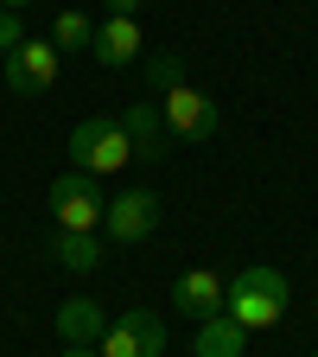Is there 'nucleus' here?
Segmentation results:
<instances>
[{
	"mask_svg": "<svg viewBox=\"0 0 318 357\" xmlns=\"http://www.w3.org/2000/svg\"><path fill=\"white\" fill-rule=\"evenodd\" d=\"M102 230H109L115 243H147V236L159 230V198H153L147 185H134V192L109 198V211H102Z\"/></svg>",
	"mask_w": 318,
	"mask_h": 357,
	"instance_id": "nucleus-7",
	"label": "nucleus"
},
{
	"mask_svg": "<svg viewBox=\"0 0 318 357\" xmlns=\"http://www.w3.org/2000/svg\"><path fill=\"white\" fill-rule=\"evenodd\" d=\"M70 160H77V172H89V178H109V172H121V166L134 160V141H127V128H121L115 115H89V121L70 128Z\"/></svg>",
	"mask_w": 318,
	"mask_h": 357,
	"instance_id": "nucleus-2",
	"label": "nucleus"
},
{
	"mask_svg": "<svg viewBox=\"0 0 318 357\" xmlns=\"http://www.w3.org/2000/svg\"><path fill=\"white\" fill-rule=\"evenodd\" d=\"M223 312H230L242 332L280 326V312H287V275H280V268H242V275L230 281V294H223Z\"/></svg>",
	"mask_w": 318,
	"mask_h": 357,
	"instance_id": "nucleus-1",
	"label": "nucleus"
},
{
	"mask_svg": "<svg viewBox=\"0 0 318 357\" xmlns=\"http://www.w3.org/2000/svg\"><path fill=\"white\" fill-rule=\"evenodd\" d=\"M147 52V38H141V20H121V13H109L102 26H96V38H89V58H96V64H134V58H141Z\"/></svg>",
	"mask_w": 318,
	"mask_h": 357,
	"instance_id": "nucleus-8",
	"label": "nucleus"
},
{
	"mask_svg": "<svg viewBox=\"0 0 318 357\" xmlns=\"http://www.w3.org/2000/svg\"><path fill=\"white\" fill-rule=\"evenodd\" d=\"M312 312H318V306H312Z\"/></svg>",
	"mask_w": 318,
	"mask_h": 357,
	"instance_id": "nucleus-20",
	"label": "nucleus"
},
{
	"mask_svg": "<svg viewBox=\"0 0 318 357\" xmlns=\"http://www.w3.org/2000/svg\"><path fill=\"white\" fill-rule=\"evenodd\" d=\"M223 294H230V281L210 275V268H191V275L172 281V306L185 312V319H210V312H223Z\"/></svg>",
	"mask_w": 318,
	"mask_h": 357,
	"instance_id": "nucleus-9",
	"label": "nucleus"
},
{
	"mask_svg": "<svg viewBox=\"0 0 318 357\" xmlns=\"http://www.w3.org/2000/svg\"><path fill=\"white\" fill-rule=\"evenodd\" d=\"M51 255L70 275H89V268H102V236L96 230H51Z\"/></svg>",
	"mask_w": 318,
	"mask_h": 357,
	"instance_id": "nucleus-12",
	"label": "nucleus"
},
{
	"mask_svg": "<svg viewBox=\"0 0 318 357\" xmlns=\"http://www.w3.org/2000/svg\"><path fill=\"white\" fill-rule=\"evenodd\" d=\"M312 357H318V351H312Z\"/></svg>",
	"mask_w": 318,
	"mask_h": 357,
	"instance_id": "nucleus-21",
	"label": "nucleus"
},
{
	"mask_svg": "<svg viewBox=\"0 0 318 357\" xmlns=\"http://www.w3.org/2000/svg\"><path fill=\"white\" fill-rule=\"evenodd\" d=\"M102 7H109V13H121V20H134V13H141V0H102Z\"/></svg>",
	"mask_w": 318,
	"mask_h": 357,
	"instance_id": "nucleus-17",
	"label": "nucleus"
},
{
	"mask_svg": "<svg viewBox=\"0 0 318 357\" xmlns=\"http://www.w3.org/2000/svg\"><path fill=\"white\" fill-rule=\"evenodd\" d=\"M0 77H7L13 96H45V89L58 83V45L51 38H26L19 52L0 58Z\"/></svg>",
	"mask_w": 318,
	"mask_h": 357,
	"instance_id": "nucleus-4",
	"label": "nucleus"
},
{
	"mask_svg": "<svg viewBox=\"0 0 318 357\" xmlns=\"http://www.w3.org/2000/svg\"><path fill=\"white\" fill-rule=\"evenodd\" d=\"M242 351H248V332L230 319V312L198 319V357H242Z\"/></svg>",
	"mask_w": 318,
	"mask_h": 357,
	"instance_id": "nucleus-13",
	"label": "nucleus"
},
{
	"mask_svg": "<svg viewBox=\"0 0 318 357\" xmlns=\"http://www.w3.org/2000/svg\"><path fill=\"white\" fill-rule=\"evenodd\" d=\"M19 45H26V26H19V13H7V7H0V58H7V52H19Z\"/></svg>",
	"mask_w": 318,
	"mask_h": 357,
	"instance_id": "nucleus-16",
	"label": "nucleus"
},
{
	"mask_svg": "<svg viewBox=\"0 0 318 357\" xmlns=\"http://www.w3.org/2000/svg\"><path fill=\"white\" fill-rule=\"evenodd\" d=\"M58 357H102V351H96V344H64Z\"/></svg>",
	"mask_w": 318,
	"mask_h": 357,
	"instance_id": "nucleus-18",
	"label": "nucleus"
},
{
	"mask_svg": "<svg viewBox=\"0 0 318 357\" xmlns=\"http://www.w3.org/2000/svg\"><path fill=\"white\" fill-rule=\"evenodd\" d=\"M51 326H58V338L64 344H102V332H109V319H102V300H64L58 312H51Z\"/></svg>",
	"mask_w": 318,
	"mask_h": 357,
	"instance_id": "nucleus-11",
	"label": "nucleus"
},
{
	"mask_svg": "<svg viewBox=\"0 0 318 357\" xmlns=\"http://www.w3.org/2000/svg\"><path fill=\"white\" fill-rule=\"evenodd\" d=\"M159 115H166V128H172V141H210V134H216V102L204 96V89H191V83H178V89H166V96H159Z\"/></svg>",
	"mask_w": 318,
	"mask_h": 357,
	"instance_id": "nucleus-5",
	"label": "nucleus"
},
{
	"mask_svg": "<svg viewBox=\"0 0 318 357\" xmlns=\"http://www.w3.org/2000/svg\"><path fill=\"white\" fill-rule=\"evenodd\" d=\"M147 83L159 89V96H166V89H178V83H185V58H178V52H153V58H147Z\"/></svg>",
	"mask_w": 318,
	"mask_h": 357,
	"instance_id": "nucleus-15",
	"label": "nucleus"
},
{
	"mask_svg": "<svg viewBox=\"0 0 318 357\" xmlns=\"http://www.w3.org/2000/svg\"><path fill=\"white\" fill-rule=\"evenodd\" d=\"M0 7H7V13H19V7H32V0H0Z\"/></svg>",
	"mask_w": 318,
	"mask_h": 357,
	"instance_id": "nucleus-19",
	"label": "nucleus"
},
{
	"mask_svg": "<svg viewBox=\"0 0 318 357\" xmlns=\"http://www.w3.org/2000/svg\"><path fill=\"white\" fill-rule=\"evenodd\" d=\"M121 128H127V141H134V160H166L172 153V128H166V115L153 102H134L121 115Z\"/></svg>",
	"mask_w": 318,
	"mask_h": 357,
	"instance_id": "nucleus-10",
	"label": "nucleus"
},
{
	"mask_svg": "<svg viewBox=\"0 0 318 357\" xmlns=\"http://www.w3.org/2000/svg\"><path fill=\"white\" fill-rule=\"evenodd\" d=\"M96 351H102V357H166V326L153 319L147 306H127L121 319L102 332Z\"/></svg>",
	"mask_w": 318,
	"mask_h": 357,
	"instance_id": "nucleus-6",
	"label": "nucleus"
},
{
	"mask_svg": "<svg viewBox=\"0 0 318 357\" xmlns=\"http://www.w3.org/2000/svg\"><path fill=\"white\" fill-rule=\"evenodd\" d=\"M102 211H109V198L89 172L51 178V230H102Z\"/></svg>",
	"mask_w": 318,
	"mask_h": 357,
	"instance_id": "nucleus-3",
	"label": "nucleus"
},
{
	"mask_svg": "<svg viewBox=\"0 0 318 357\" xmlns=\"http://www.w3.org/2000/svg\"><path fill=\"white\" fill-rule=\"evenodd\" d=\"M89 38H96V20L89 13H58L51 20V45L58 52H89Z\"/></svg>",
	"mask_w": 318,
	"mask_h": 357,
	"instance_id": "nucleus-14",
	"label": "nucleus"
}]
</instances>
